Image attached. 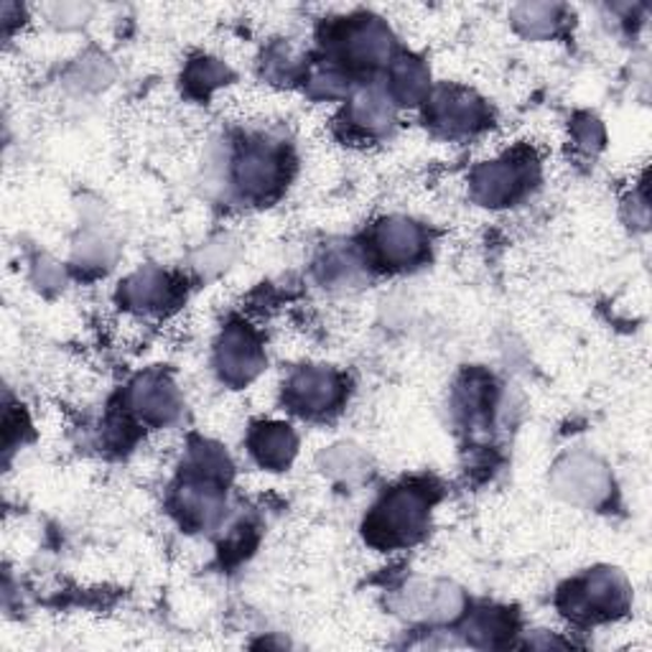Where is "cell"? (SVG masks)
<instances>
[{"mask_svg": "<svg viewBox=\"0 0 652 652\" xmlns=\"http://www.w3.org/2000/svg\"><path fill=\"white\" fill-rule=\"evenodd\" d=\"M281 159L271 148H250L238 163V182L250 194H265L278 184Z\"/></svg>", "mask_w": 652, "mask_h": 652, "instance_id": "obj_2", "label": "cell"}, {"mask_svg": "<svg viewBox=\"0 0 652 652\" xmlns=\"http://www.w3.org/2000/svg\"><path fill=\"white\" fill-rule=\"evenodd\" d=\"M294 436L283 426H268L255 438L258 457L268 461V465H283V461H288L290 454H294Z\"/></svg>", "mask_w": 652, "mask_h": 652, "instance_id": "obj_5", "label": "cell"}, {"mask_svg": "<svg viewBox=\"0 0 652 652\" xmlns=\"http://www.w3.org/2000/svg\"><path fill=\"white\" fill-rule=\"evenodd\" d=\"M377 245H380L382 255L390 258L396 263H408L411 258L419 253L421 248V235L411 222H385L377 232Z\"/></svg>", "mask_w": 652, "mask_h": 652, "instance_id": "obj_4", "label": "cell"}, {"mask_svg": "<svg viewBox=\"0 0 652 652\" xmlns=\"http://www.w3.org/2000/svg\"><path fill=\"white\" fill-rule=\"evenodd\" d=\"M340 396V382L332 373H301L294 380V400L298 408H309V411H324L332 405Z\"/></svg>", "mask_w": 652, "mask_h": 652, "instance_id": "obj_3", "label": "cell"}, {"mask_svg": "<svg viewBox=\"0 0 652 652\" xmlns=\"http://www.w3.org/2000/svg\"><path fill=\"white\" fill-rule=\"evenodd\" d=\"M423 523V500L415 492H396L380 513L375 515L377 530L388 540H408Z\"/></svg>", "mask_w": 652, "mask_h": 652, "instance_id": "obj_1", "label": "cell"}]
</instances>
